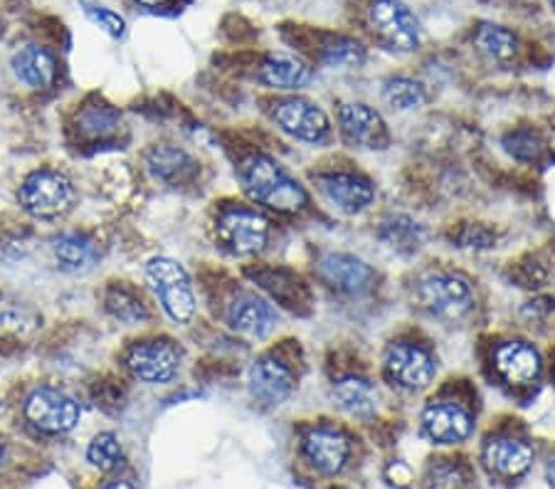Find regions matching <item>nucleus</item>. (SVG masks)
<instances>
[{"label": "nucleus", "instance_id": "nucleus-1", "mask_svg": "<svg viewBox=\"0 0 555 489\" xmlns=\"http://www.w3.org/2000/svg\"><path fill=\"white\" fill-rule=\"evenodd\" d=\"M240 181L249 198L276 213H299L309 203L301 183L294 181L274 158L264 154H253L247 158L240 168Z\"/></svg>", "mask_w": 555, "mask_h": 489}, {"label": "nucleus", "instance_id": "nucleus-2", "mask_svg": "<svg viewBox=\"0 0 555 489\" xmlns=\"http://www.w3.org/2000/svg\"><path fill=\"white\" fill-rule=\"evenodd\" d=\"M146 278L166 314L176 324L191 322L195 314V295L185 267L173 257H154L146 265Z\"/></svg>", "mask_w": 555, "mask_h": 489}, {"label": "nucleus", "instance_id": "nucleus-3", "mask_svg": "<svg viewBox=\"0 0 555 489\" xmlns=\"http://www.w3.org/2000/svg\"><path fill=\"white\" fill-rule=\"evenodd\" d=\"M23 210L33 218L52 220L67 213L75 203V185L69 178L52 168H40L25 178L21 191H17Z\"/></svg>", "mask_w": 555, "mask_h": 489}, {"label": "nucleus", "instance_id": "nucleus-4", "mask_svg": "<svg viewBox=\"0 0 555 489\" xmlns=\"http://www.w3.org/2000/svg\"><path fill=\"white\" fill-rule=\"evenodd\" d=\"M417 297L429 314L442 322H460L474 309V287L454 272H433L420 280Z\"/></svg>", "mask_w": 555, "mask_h": 489}, {"label": "nucleus", "instance_id": "nucleus-5", "mask_svg": "<svg viewBox=\"0 0 555 489\" xmlns=\"http://www.w3.org/2000/svg\"><path fill=\"white\" fill-rule=\"evenodd\" d=\"M25 421L30 423V428L44 435H62L69 433L82 417L79 403L69 394L52 386H40L25 398L23 406Z\"/></svg>", "mask_w": 555, "mask_h": 489}, {"label": "nucleus", "instance_id": "nucleus-6", "mask_svg": "<svg viewBox=\"0 0 555 489\" xmlns=\"http://www.w3.org/2000/svg\"><path fill=\"white\" fill-rule=\"evenodd\" d=\"M215 233L228 253L237 257L259 255L270 240V222L253 208H225L215 222Z\"/></svg>", "mask_w": 555, "mask_h": 489}, {"label": "nucleus", "instance_id": "nucleus-7", "mask_svg": "<svg viewBox=\"0 0 555 489\" xmlns=\"http://www.w3.org/2000/svg\"><path fill=\"white\" fill-rule=\"evenodd\" d=\"M369 21L378 38L396 52H413L423 40V28L415 13L402 0H373Z\"/></svg>", "mask_w": 555, "mask_h": 489}, {"label": "nucleus", "instance_id": "nucleus-8", "mask_svg": "<svg viewBox=\"0 0 555 489\" xmlns=\"http://www.w3.org/2000/svg\"><path fill=\"white\" fill-rule=\"evenodd\" d=\"M272 119L284 133L304 144H324L331 137V121L319 104L304 96H286L272 104Z\"/></svg>", "mask_w": 555, "mask_h": 489}, {"label": "nucleus", "instance_id": "nucleus-9", "mask_svg": "<svg viewBox=\"0 0 555 489\" xmlns=\"http://www.w3.org/2000/svg\"><path fill=\"white\" fill-rule=\"evenodd\" d=\"M437 363L425 346L413 342L392 344L385 353V376L405 390H423L433 384Z\"/></svg>", "mask_w": 555, "mask_h": 489}, {"label": "nucleus", "instance_id": "nucleus-10", "mask_svg": "<svg viewBox=\"0 0 555 489\" xmlns=\"http://www.w3.org/2000/svg\"><path fill=\"white\" fill-rule=\"evenodd\" d=\"M127 369L143 384H168L181 369V349L171 339L139 342L127 353Z\"/></svg>", "mask_w": 555, "mask_h": 489}, {"label": "nucleus", "instance_id": "nucleus-11", "mask_svg": "<svg viewBox=\"0 0 555 489\" xmlns=\"http://www.w3.org/2000/svg\"><path fill=\"white\" fill-rule=\"evenodd\" d=\"M225 319L232 332L243 334L247 339H267L276 324H280L276 309L264 297L255 295V292H237L228 301Z\"/></svg>", "mask_w": 555, "mask_h": 489}, {"label": "nucleus", "instance_id": "nucleus-12", "mask_svg": "<svg viewBox=\"0 0 555 489\" xmlns=\"http://www.w3.org/2000/svg\"><path fill=\"white\" fill-rule=\"evenodd\" d=\"M317 185L328 206L338 213H346V216H356L375 201V189L369 178L351 171L321 173L317 176Z\"/></svg>", "mask_w": 555, "mask_h": 489}, {"label": "nucleus", "instance_id": "nucleus-13", "mask_svg": "<svg viewBox=\"0 0 555 489\" xmlns=\"http://www.w3.org/2000/svg\"><path fill=\"white\" fill-rule=\"evenodd\" d=\"M249 394L262 406H282L294 390V373L282 359L272 353L259 356L249 366Z\"/></svg>", "mask_w": 555, "mask_h": 489}, {"label": "nucleus", "instance_id": "nucleus-14", "mask_svg": "<svg viewBox=\"0 0 555 489\" xmlns=\"http://www.w3.org/2000/svg\"><path fill=\"white\" fill-rule=\"evenodd\" d=\"M423 430L437 445H460L472 435L474 421L467 408L454 400H435L423 413Z\"/></svg>", "mask_w": 555, "mask_h": 489}, {"label": "nucleus", "instance_id": "nucleus-15", "mask_svg": "<svg viewBox=\"0 0 555 489\" xmlns=\"http://www.w3.org/2000/svg\"><path fill=\"white\" fill-rule=\"evenodd\" d=\"M319 274L326 284L344 295H365L373 289L375 272L361 257L346 253H328L319 260Z\"/></svg>", "mask_w": 555, "mask_h": 489}, {"label": "nucleus", "instance_id": "nucleus-16", "mask_svg": "<svg viewBox=\"0 0 555 489\" xmlns=\"http://www.w3.org/2000/svg\"><path fill=\"white\" fill-rule=\"evenodd\" d=\"M304 458L317 473L334 477L341 473L351 455V442L341 430L334 428H313L304 435L301 442Z\"/></svg>", "mask_w": 555, "mask_h": 489}, {"label": "nucleus", "instance_id": "nucleus-17", "mask_svg": "<svg viewBox=\"0 0 555 489\" xmlns=\"http://www.w3.org/2000/svg\"><path fill=\"white\" fill-rule=\"evenodd\" d=\"M341 137L353 149H383L388 144V129L378 112L369 104H341L338 110Z\"/></svg>", "mask_w": 555, "mask_h": 489}, {"label": "nucleus", "instance_id": "nucleus-18", "mask_svg": "<svg viewBox=\"0 0 555 489\" xmlns=\"http://www.w3.org/2000/svg\"><path fill=\"white\" fill-rule=\"evenodd\" d=\"M494 366L499 376L512 386H528L541 376L543 361L533 344L528 342H506L494 353Z\"/></svg>", "mask_w": 555, "mask_h": 489}, {"label": "nucleus", "instance_id": "nucleus-19", "mask_svg": "<svg viewBox=\"0 0 555 489\" xmlns=\"http://www.w3.org/2000/svg\"><path fill=\"white\" fill-rule=\"evenodd\" d=\"M17 82L30 89H50L57 79V60L40 44H25L11 60Z\"/></svg>", "mask_w": 555, "mask_h": 489}, {"label": "nucleus", "instance_id": "nucleus-20", "mask_svg": "<svg viewBox=\"0 0 555 489\" xmlns=\"http://www.w3.org/2000/svg\"><path fill=\"white\" fill-rule=\"evenodd\" d=\"M485 462L491 473H496L499 477H521L528 473V467H531L533 448L524 440L501 435V438L487 442Z\"/></svg>", "mask_w": 555, "mask_h": 489}, {"label": "nucleus", "instance_id": "nucleus-21", "mask_svg": "<svg viewBox=\"0 0 555 489\" xmlns=\"http://www.w3.org/2000/svg\"><path fill=\"white\" fill-rule=\"evenodd\" d=\"M331 398L341 408L346 415L358 417V421H369L380 408V396L369 378L361 376H346L336 381L331 388Z\"/></svg>", "mask_w": 555, "mask_h": 489}, {"label": "nucleus", "instance_id": "nucleus-22", "mask_svg": "<svg viewBox=\"0 0 555 489\" xmlns=\"http://www.w3.org/2000/svg\"><path fill=\"white\" fill-rule=\"evenodd\" d=\"M52 255L60 270L65 272H87L100 260V247L92 237L79 233H65L52 240Z\"/></svg>", "mask_w": 555, "mask_h": 489}, {"label": "nucleus", "instance_id": "nucleus-23", "mask_svg": "<svg viewBox=\"0 0 555 489\" xmlns=\"http://www.w3.org/2000/svg\"><path fill=\"white\" fill-rule=\"evenodd\" d=\"M257 79L272 89H301L311 82V69L289 55H272L262 62Z\"/></svg>", "mask_w": 555, "mask_h": 489}, {"label": "nucleus", "instance_id": "nucleus-24", "mask_svg": "<svg viewBox=\"0 0 555 489\" xmlns=\"http://www.w3.org/2000/svg\"><path fill=\"white\" fill-rule=\"evenodd\" d=\"M146 166L158 181H168V183L183 181V178H188L195 171L193 158L188 156L183 149H176V146H154L146 156Z\"/></svg>", "mask_w": 555, "mask_h": 489}, {"label": "nucleus", "instance_id": "nucleus-25", "mask_svg": "<svg viewBox=\"0 0 555 489\" xmlns=\"http://www.w3.org/2000/svg\"><path fill=\"white\" fill-rule=\"evenodd\" d=\"M425 228L408 216H390L383 222L380 240L398 253H415L425 243Z\"/></svg>", "mask_w": 555, "mask_h": 489}, {"label": "nucleus", "instance_id": "nucleus-26", "mask_svg": "<svg viewBox=\"0 0 555 489\" xmlns=\"http://www.w3.org/2000/svg\"><path fill=\"white\" fill-rule=\"evenodd\" d=\"M477 50L491 62H508L518 52V40L512 30L501 28V25H481L474 35Z\"/></svg>", "mask_w": 555, "mask_h": 489}, {"label": "nucleus", "instance_id": "nucleus-27", "mask_svg": "<svg viewBox=\"0 0 555 489\" xmlns=\"http://www.w3.org/2000/svg\"><path fill=\"white\" fill-rule=\"evenodd\" d=\"M106 309L124 324H141L149 319V309L143 305L141 295H137L131 287H124V284H114L106 292Z\"/></svg>", "mask_w": 555, "mask_h": 489}, {"label": "nucleus", "instance_id": "nucleus-28", "mask_svg": "<svg viewBox=\"0 0 555 489\" xmlns=\"http://www.w3.org/2000/svg\"><path fill=\"white\" fill-rule=\"evenodd\" d=\"M383 102L398 112H413L425 104V89L415 79L390 77L383 85Z\"/></svg>", "mask_w": 555, "mask_h": 489}, {"label": "nucleus", "instance_id": "nucleus-29", "mask_svg": "<svg viewBox=\"0 0 555 489\" xmlns=\"http://www.w3.org/2000/svg\"><path fill=\"white\" fill-rule=\"evenodd\" d=\"M87 460L92 462L96 469H102V473H112V469L119 467L124 460L119 438H116L114 433L94 435V440L89 442L87 448Z\"/></svg>", "mask_w": 555, "mask_h": 489}, {"label": "nucleus", "instance_id": "nucleus-30", "mask_svg": "<svg viewBox=\"0 0 555 489\" xmlns=\"http://www.w3.org/2000/svg\"><path fill=\"white\" fill-rule=\"evenodd\" d=\"M116 127H119V114L112 106H87L77 121L79 133L87 139L109 137Z\"/></svg>", "mask_w": 555, "mask_h": 489}, {"label": "nucleus", "instance_id": "nucleus-31", "mask_svg": "<svg viewBox=\"0 0 555 489\" xmlns=\"http://www.w3.org/2000/svg\"><path fill=\"white\" fill-rule=\"evenodd\" d=\"M365 52L361 48V42H356L351 38H331L324 48H321V62L328 67H358L363 62Z\"/></svg>", "mask_w": 555, "mask_h": 489}, {"label": "nucleus", "instance_id": "nucleus-32", "mask_svg": "<svg viewBox=\"0 0 555 489\" xmlns=\"http://www.w3.org/2000/svg\"><path fill=\"white\" fill-rule=\"evenodd\" d=\"M82 8H85V15L92 21L94 25H100V28L112 35V38H124L127 35V21L119 13L109 11V8H104L100 3H92V0H82Z\"/></svg>", "mask_w": 555, "mask_h": 489}, {"label": "nucleus", "instance_id": "nucleus-33", "mask_svg": "<svg viewBox=\"0 0 555 489\" xmlns=\"http://www.w3.org/2000/svg\"><path fill=\"white\" fill-rule=\"evenodd\" d=\"M506 146L518 158H535L543 151V141L535 131H516L506 139Z\"/></svg>", "mask_w": 555, "mask_h": 489}, {"label": "nucleus", "instance_id": "nucleus-34", "mask_svg": "<svg viewBox=\"0 0 555 489\" xmlns=\"http://www.w3.org/2000/svg\"><path fill=\"white\" fill-rule=\"evenodd\" d=\"M30 322H33L30 314L21 305H15V301L0 299V326L15 329V332H21V329H25V324H30Z\"/></svg>", "mask_w": 555, "mask_h": 489}, {"label": "nucleus", "instance_id": "nucleus-35", "mask_svg": "<svg viewBox=\"0 0 555 489\" xmlns=\"http://www.w3.org/2000/svg\"><path fill=\"white\" fill-rule=\"evenodd\" d=\"M137 3H141L143 8H151V11H158V8H166L176 3V0H137Z\"/></svg>", "mask_w": 555, "mask_h": 489}, {"label": "nucleus", "instance_id": "nucleus-36", "mask_svg": "<svg viewBox=\"0 0 555 489\" xmlns=\"http://www.w3.org/2000/svg\"><path fill=\"white\" fill-rule=\"evenodd\" d=\"M545 477H548V485H551V489H555V458H551V462H548V469H545Z\"/></svg>", "mask_w": 555, "mask_h": 489}, {"label": "nucleus", "instance_id": "nucleus-37", "mask_svg": "<svg viewBox=\"0 0 555 489\" xmlns=\"http://www.w3.org/2000/svg\"><path fill=\"white\" fill-rule=\"evenodd\" d=\"M104 489H133L129 482H114V485H109V487H104Z\"/></svg>", "mask_w": 555, "mask_h": 489}, {"label": "nucleus", "instance_id": "nucleus-38", "mask_svg": "<svg viewBox=\"0 0 555 489\" xmlns=\"http://www.w3.org/2000/svg\"><path fill=\"white\" fill-rule=\"evenodd\" d=\"M0 462H3V448H0Z\"/></svg>", "mask_w": 555, "mask_h": 489}, {"label": "nucleus", "instance_id": "nucleus-39", "mask_svg": "<svg viewBox=\"0 0 555 489\" xmlns=\"http://www.w3.org/2000/svg\"><path fill=\"white\" fill-rule=\"evenodd\" d=\"M551 3H553V5H555V0H551Z\"/></svg>", "mask_w": 555, "mask_h": 489}, {"label": "nucleus", "instance_id": "nucleus-40", "mask_svg": "<svg viewBox=\"0 0 555 489\" xmlns=\"http://www.w3.org/2000/svg\"><path fill=\"white\" fill-rule=\"evenodd\" d=\"M0 30H3V28H0Z\"/></svg>", "mask_w": 555, "mask_h": 489}]
</instances>
